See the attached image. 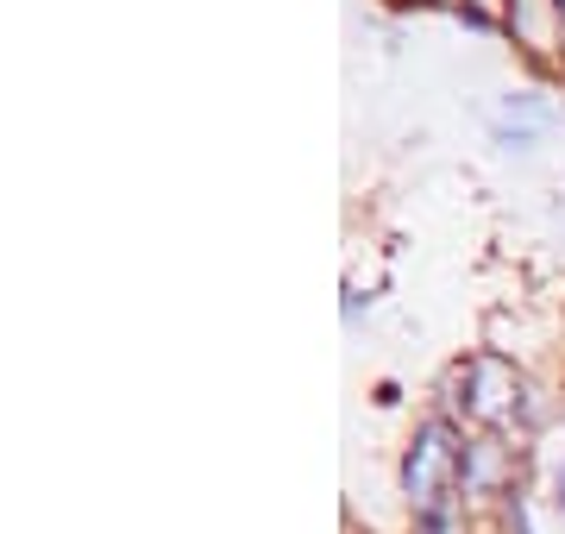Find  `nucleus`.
<instances>
[{
	"label": "nucleus",
	"instance_id": "39448f33",
	"mask_svg": "<svg viewBox=\"0 0 565 534\" xmlns=\"http://www.w3.org/2000/svg\"><path fill=\"white\" fill-rule=\"evenodd\" d=\"M415 534H459V510H452V503H440V510L415 515Z\"/></svg>",
	"mask_w": 565,
	"mask_h": 534
},
{
	"label": "nucleus",
	"instance_id": "f03ea898",
	"mask_svg": "<svg viewBox=\"0 0 565 534\" xmlns=\"http://www.w3.org/2000/svg\"><path fill=\"white\" fill-rule=\"evenodd\" d=\"M459 403L471 421H484V428H503L515 421V403H522V377L509 365L503 352H478L471 365H459Z\"/></svg>",
	"mask_w": 565,
	"mask_h": 534
},
{
	"label": "nucleus",
	"instance_id": "423d86ee",
	"mask_svg": "<svg viewBox=\"0 0 565 534\" xmlns=\"http://www.w3.org/2000/svg\"><path fill=\"white\" fill-rule=\"evenodd\" d=\"M364 314H371V296H364L359 284H345V328H359Z\"/></svg>",
	"mask_w": 565,
	"mask_h": 534
},
{
	"label": "nucleus",
	"instance_id": "7ed1b4c3",
	"mask_svg": "<svg viewBox=\"0 0 565 534\" xmlns=\"http://www.w3.org/2000/svg\"><path fill=\"white\" fill-rule=\"evenodd\" d=\"M497 114H503V120H522V126H541V132H546V126L559 120V102H553L546 88H503Z\"/></svg>",
	"mask_w": 565,
	"mask_h": 534
},
{
	"label": "nucleus",
	"instance_id": "1a4fd4ad",
	"mask_svg": "<svg viewBox=\"0 0 565 534\" xmlns=\"http://www.w3.org/2000/svg\"><path fill=\"white\" fill-rule=\"evenodd\" d=\"M484 7H497V13H503V7H509V0H484Z\"/></svg>",
	"mask_w": 565,
	"mask_h": 534
},
{
	"label": "nucleus",
	"instance_id": "6e6552de",
	"mask_svg": "<svg viewBox=\"0 0 565 534\" xmlns=\"http://www.w3.org/2000/svg\"><path fill=\"white\" fill-rule=\"evenodd\" d=\"M553 510L565 515V459H559V466H553Z\"/></svg>",
	"mask_w": 565,
	"mask_h": 534
},
{
	"label": "nucleus",
	"instance_id": "0eeeda50",
	"mask_svg": "<svg viewBox=\"0 0 565 534\" xmlns=\"http://www.w3.org/2000/svg\"><path fill=\"white\" fill-rule=\"evenodd\" d=\"M509 528H515V534H534V515H527L522 491H509Z\"/></svg>",
	"mask_w": 565,
	"mask_h": 534
},
{
	"label": "nucleus",
	"instance_id": "9d476101",
	"mask_svg": "<svg viewBox=\"0 0 565 534\" xmlns=\"http://www.w3.org/2000/svg\"><path fill=\"white\" fill-rule=\"evenodd\" d=\"M553 13H559V20H565V0H553Z\"/></svg>",
	"mask_w": 565,
	"mask_h": 534
},
{
	"label": "nucleus",
	"instance_id": "f257e3e1",
	"mask_svg": "<svg viewBox=\"0 0 565 534\" xmlns=\"http://www.w3.org/2000/svg\"><path fill=\"white\" fill-rule=\"evenodd\" d=\"M465 440L459 428L446 421V415H434V421H422L415 428V440H408L403 452V496H408V510L427 515V510H440V503H452V484L465 478Z\"/></svg>",
	"mask_w": 565,
	"mask_h": 534
},
{
	"label": "nucleus",
	"instance_id": "20e7f679",
	"mask_svg": "<svg viewBox=\"0 0 565 534\" xmlns=\"http://www.w3.org/2000/svg\"><path fill=\"white\" fill-rule=\"evenodd\" d=\"M490 139L503 158H527L534 145H541V126H522V120H503V114H490Z\"/></svg>",
	"mask_w": 565,
	"mask_h": 534
}]
</instances>
